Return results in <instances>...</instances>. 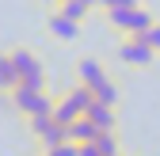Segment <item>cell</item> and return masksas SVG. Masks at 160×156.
<instances>
[{"instance_id":"1","label":"cell","mask_w":160,"mask_h":156,"mask_svg":"<svg viewBox=\"0 0 160 156\" xmlns=\"http://www.w3.org/2000/svg\"><path fill=\"white\" fill-rule=\"evenodd\" d=\"M12 65H15V76L23 88H34V91H46V72H42V61L31 53V50H12Z\"/></svg>"},{"instance_id":"2","label":"cell","mask_w":160,"mask_h":156,"mask_svg":"<svg viewBox=\"0 0 160 156\" xmlns=\"http://www.w3.org/2000/svg\"><path fill=\"white\" fill-rule=\"evenodd\" d=\"M107 23L114 27V31H122L126 38H133V34H145L156 19L137 4V8H118V12H107Z\"/></svg>"},{"instance_id":"3","label":"cell","mask_w":160,"mask_h":156,"mask_svg":"<svg viewBox=\"0 0 160 156\" xmlns=\"http://www.w3.org/2000/svg\"><path fill=\"white\" fill-rule=\"evenodd\" d=\"M95 103V95H92V88H84V84H76L69 95H65V99L61 103H53V118L57 122H61V126H69V122H76L80 118V114H84L88 107Z\"/></svg>"},{"instance_id":"4","label":"cell","mask_w":160,"mask_h":156,"mask_svg":"<svg viewBox=\"0 0 160 156\" xmlns=\"http://www.w3.org/2000/svg\"><path fill=\"white\" fill-rule=\"evenodd\" d=\"M12 107L19 114H27V118H34V114H50L53 110V99L46 91H34V88H23V84H15L12 88Z\"/></svg>"},{"instance_id":"5","label":"cell","mask_w":160,"mask_h":156,"mask_svg":"<svg viewBox=\"0 0 160 156\" xmlns=\"http://www.w3.org/2000/svg\"><path fill=\"white\" fill-rule=\"evenodd\" d=\"M152 57H156V53H152L137 34L126 38V42L118 46V61H122V65H133V69H149V65H152Z\"/></svg>"},{"instance_id":"6","label":"cell","mask_w":160,"mask_h":156,"mask_svg":"<svg viewBox=\"0 0 160 156\" xmlns=\"http://www.w3.org/2000/svg\"><path fill=\"white\" fill-rule=\"evenodd\" d=\"M46 27H50V34L57 38V42H72V38L80 34V23L76 19H69V15H61V12H50V19H46Z\"/></svg>"},{"instance_id":"7","label":"cell","mask_w":160,"mask_h":156,"mask_svg":"<svg viewBox=\"0 0 160 156\" xmlns=\"http://www.w3.org/2000/svg\"><path fill=\"white\" fill-rule=\"evenodd\" d=\"M76 72H80V84H84V88H92V91H95L99 84H103V80H107V69H103V65H99V61H95V57H84V61H80V65H76Z\"/></svg>"},{"instance_id":"8","label":"cell","mask_w":160,"mask_h":156,"mask_svg":"<svg viewBox=\"0 0 160 156\" xmlns=\"http://www.w3.org/2000/svg\"><path fill=\"white\" fill-rule=\"evenodd\" d=\"M65 133H69V141H72V145H88V141H95L103 129H95V126L88 122V114H80L76 122H69V126H65Z\"/></svg>"},{"instance_id":"9","label":"cell","mask_w":160,"mask_h":156,"mask_svg":"<svg viewBox=\"0 0 160 156\" xmlns=\"http://www.w3.org/2000/svg\"><path fill=\"white\" fill-rule=\"evenodd\" d=\"M84 114H88V122H92L95 129H103V133L114 129V122H118V118H114V107H107V103H92Z\"/></svg>"},{"instance_id":"10","label":"cell","mask_w":160,"mask_h":156,"mask_svg":"<svg viewBox=\"0 0 160 156\" xmlns=\"http://www.w3.org/2000/svg\"><path fill=\"white\" fill-rule=\"evenodd\" d=\"M15 84H19V76H15L12 57H8V53H0V91H12Z\"/></svg>"},{"instance_id":"11","label":"cell","mask_w":160,"mask_h":156,"mask_svg":"<svg viewBox=\"0 0 160 156\" xmlns=\"http://www.w3.org/2000/svg\"><path fill=\"white\" fill-rule=\"evenodd\" d=\"M61 141H69V133H65V126H61V122H53V126L42 133V137H38L42 152H46V149H53V145H61Z\"/></svg>"},{"instance_id":"12","label":"cell","mask_w":160,"mask_h":156,"mask_svg":"<svg viewBox=\"0 0 160 156\" xmlns=\"http://www.w3.org/2000/svg\"><path fill=\"white\" fill-rule=\"evenodd\" d=\"M92 95H95V103H107V107H114V103H118V88H114V80H111V76H107V80L99 84Z\"/></svg>"},{"instance_id":"13","label":"cell","mask_w":160,"mask_h":156,"mask_svg":"<svg viewBox=\"0 0 160 156\" xmlns=\"http://www.w3.org/2000/svg\"><path fill=\"white\" fill-rule=\"evenodd\" d=\"M95 149L103 152V156H122V149H118V137H114V129L99 133V137H95Z\"/></svg>"},{"instance_id":"14","label":"cell","mask_w":160,"mask_h":156,"mask_svg":"<svg viewBox=\"0 0 160 156\" xmlns=\"http://www.w3.org/2000/svg\"><path fill=\"white\" fill-rule=\"evenodd\" d=\"M57 12L69 15V19H76V23H84V15H88V8L80 4V0H61V4H57Z\"/></svg>"},{"instance_id":"15","label":"cell","mask_w":160,"mask_h":156,"mask_svg":"<svg viewBox=\"0 0 160 156\" xmlns=\"http://www.w3.org/2000/svg\"><path fill=\"white\" fill-rule=\"evenodd\" d=\"M27 122H31V133H34V137H42L57 118H53V110H50V114H34V118H27Z\"/></svg>"},{"instance_id":"16","label":"cell","mask_w":160,"mask_h":156,"mask_svg":"<svg viewBox=\"0 0 160 156\" xmlns=\"http://www.w3.org/2000/svg\"><path fill=\"white\" fill-rule=\"evenodd\" d=\"M137 38H141V42H145V46H149L152 53H160V23H152V27H149L145 34H137Z\"/></svg>"},{"instance_id":"17","label":"cell","mask_w":160,"mask_h":156,"mask_svg":"<svg viewBox=\"0 0 160 156\" xmlns=\"http://www.w3.org/2000/svg\"><path fill=\"white\" fill-rule=\"evenodd\" d=\"M42 156H80V145H72V141H61V145H53V149H46Z\"/></svg>"},{"instance_id":"18","label":"cell","mask_w":160,"mask_h":156,"mask_svg":"<svg viewBox=\"0 0 160 156\" xmlns=\"http://www.w3.org/2000/svg\"><path fill=\"white\" fill-rule=\"evenodd\" d=\"M141 0H99V8L103 12H118V8H137Z\"/></svg>"},{"instance_id":"19","label":"cell","mask_w":160,"mask_h":156,"mask_svg":"<svg viewBox=\"0 0 160 156\" xmlns=\"http://www.w3.org/2000/svg\"><path fill=\"white\" fill-rule=\"evenodd\" d=\"M80 156H103V152L95 149V141H88V145H80Z\"/></svg>"},{"instance_id":"20","label":"cell","mask_w":160,"mask_h":156,"mask_svg":"<svg viewBox=\"0 0 160 156\" xmlns=\"http://www.w3.org/2000/svg\"><path fill=\"white\" fill-rule=\"evenodd\" d=\"M80 4H84L88 12H95V8H99V0H80Z\"/></svg>"},{"instance_id":"21","label":"cell","mask_w":160,"mask_h":156,"mask_svg":"<svg viewBox=\"0 0 160 156\" xmlns=\"http://www.w3.org/2000/svg\"><path fill=\"white\" fill-rule=\"evenodd\" d=\"M38 4H46V8H57V4H61V0H38Z\"/></svg>"}]
</instances>
